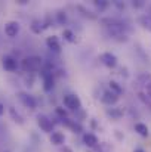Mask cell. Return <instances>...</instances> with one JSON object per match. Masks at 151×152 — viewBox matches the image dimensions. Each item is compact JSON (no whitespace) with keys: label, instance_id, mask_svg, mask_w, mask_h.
I'll use <instances>...</instances> for the list:
<instances>
[{"label":"cell","instance_id":"18","mask_svg":"<svg viewBox=\"0 0 151 152\" xmlns=\"http://www.w3.org/2000/svg\"><path fill=\"white\" fill-rule=\"evenodd\" d=\"M139 22H141V25L145 28V30H148L151 33V15H144V16H141L139 18Z\"/></svg>","mask_w":151,"mask_h":152},{"label":"cell","instance_id":"27","mask_svg":"<svg viewBox=\"0 0 151 152\" xmlns=\"http://www.w3.org/2000/svg\"><path fill=\"white\" fill-rule=\"evenodd\" d=\"M16 4H28V0H16Z\"/></svg>","mask_w":151,"mask_h":152},{"label":"cell","instance_id":"9","mask_svg":"<svg viewBox=\"0 0 151 152\" xmlns=\"http://www.w3.org/2000/svg\"><path fill=\"white\" fill-rule=\"evenodd\" d=\"M55 86V80H53V75L52 72H48V71H43V89L45 92H50Z\"/></svg>","mask_w":151,"mask_h":152},{"label":"cell","instance_id":"5","mask_svg":"<svg viewBox=\"0 0 151 152\" xmlns=\"http://www.w3.org/2000/svg\"><path fill=\"white\" fill-rule=\"evenodd\" d=\"M101 62L108 68H116L117 66V56L111 52H105L101 55Z\"/></svg>","mask_w":151,"mask_h":152},{"label":"cell","instance_id":"10","mask_svg":"<svg viewBox=\"0 0 151 152\" xmlns=\"http://www.w3.org/2000/svg\"><path fill=\"white\" fill-rule=\"evenodd\" d=\"M62 124L65 126V127H68L71 132H74V133H82L83 132V127L76 121V120H70V118H64L62 120Z\"/></svg>","mask_w":151,"mask_h":152},{"label":"cell","instance_id":"13","mask_svg":"<svg viewBox=\"0 0 151 152\" xmlns=\"http://www.w3.org/2000/svg\"><path fill=\"white\" fill-rule=\"evenodd\" d=\"M50 142H52L53 145H56V146L64 145V142H65L64 133H61V132H53V133L50 134Z\"/></svg>","mask_w":151,"mask_h":152},{"label":"cell","instance_id":"23","mask_svg":"<svg viewBox=\"0 0 151 152\" xmlns=\"http://www.w3.org/2000/svg\"><path fill=\"white\" fill-rule=\"evenodd\" d=\"M56 21H58V24L64 25V24L67 22V15H65V12H62V10L56 12Z\"/></svg>","mask_w":151,"mask_h":152},{"label":"cell","instance_id":"25","mask_svg":"<svg viewBox=\"0 0 151 152\" xmlns=\"http://www.w3.org/2000/svg\"><path fill=\"white\" fill-rule=\"evenodd\" d=\"M145 92H147V96H150L151 98V77L147 78V81H145Z\"/></svg>","mask_w":151,"mask_h":152},{"label":"cell","instance_id":"7","mask_svg":"<svg viewBox=\"0 0 151 152\" xmlns=\"http://www.w3.org/2000/svg\"><path fill=\"white\" fill-rule=\"evenodd\" d=\"M1 65H3V68L6 69V71H15L16 68H18V62H16V59L13 58V56H3V59H1Z\"/></svg>","mask_w":151,"mask_h":152},{"label":"cell","instance_id":"14","mask_svg":"<svg viewBox=\"0 0 151 152\" xmlns=\"http://www.w3.org/2000/svg\"><path fill=\"white\" fill-rule=\"evenodd\" d=\"M135 132H136L139 136H142V137H147V136L150 134L148 127H147V124H144V123H136V124H135Z\"/></svg>","mask_w":151,"mask_h":152},{"label":"cell","instance_id":"24","mask_svg":"<svg viewBox=\"0 0 151 152\" xmlns=\"http://www.w3.org/2000/svg\"><path fill=\"white\" fill-rule=\"evenodd\" d=\"M107 114H108V115H111L113 118H120L123 112H122L120 109H119V111H117V109H111V111L108 109V111H107Z\"/></svg>","mask_w":151,"mask_h":152},{"label":"cell","instance_id":"2","mask_svg":"<svg viewBox=\"0 0 151 152\" xmlns=\"http://www.w3.org/2000/svg\"><path fill=\"white\" fill-rule=\"evenodd\" d=\"M62 102H64V106L67 108V111H76L77 112L79 109H82V101L76 95H65Z\"/></svg>","mask_w":151,"mask_h":152},{"label":"cell","instance_id":"21","mask_svg":"<svg viewBox=\"0 0 151 152\" xmlns=\"http://www.w3.org/2000/svg\"><path fill=\"white\" fill-rule=\"evenodd\" d=\"M55 112H56V115H58L61 120L68 118V111H67L65 108H62V106H56V108H55Z\"/></svg>","mask_w":151,"mask_h":152},{"label":"cell","instance_id":"12","mask_svg":"<svg viewBox=\"0 0 151 152\" xmlns=\"http://www.w3.org/2000/svg\"><path fill=\"white\" fill-rule=\"evenodd\" d=\"M83 143L89 148H95V146H98L99 142H98V137L94 133H85L83 134Z\"/></svg>","mask_w":151,"mask_h":152},{"label":"cell","instance_id":"4","mask_svg":"<svg viewBox=\"0 0 151 152\" xmlns=\"http://www.w3.org/2000/svg\"><path fill=\"white\" fill-rule=\"evenodd\" d=\"M19 28H21V27H19V22H16V21H9V22L4 25V34H6L7 37L13 39V37L18 36Z\"/></svg>","mask_w":151,"mask_h":152},{"label":"cell","instance_id":"28","mask_svg":"<svg viewBox=\"0 0 151 152\" xmlns=\"http://www.w3.org/2000/svg\"><path fill=\"white\" fill-rule=\"evenodd\" d=\"M3 114H4V105L0 103V115H3Z\"/></svg>","mask_w":151,"mask_h":152},{"label":"cell","instance_id":"26","mask_svg":"<svg viewBox=\"0 0 151 152\" xmlns=\"http://www.w3.org/2000/svg\"><path fill=\"white\" fill-rule=\"evenodd\" d=\"M132 6H133V7H136V9H139V7H144V6H145V3H144L142 0H138V1H133V3H132Z\"/></svg>","mask_w":151,"mask_h":152},{"label":"cell","instance_id":"3","mask_svg":"<svg viewBox=\"0 0 151 152\" xmlns=\"http://www.w3.org/2000/svg\"><path fill=\"white\" fill-rule=\"evenodd\" d=\"M37 124H39V127H40L45 133H50V134L53 133V123L50 121L46 115L39 114V115H37Z\"/></svg>","mask_w":151,"mask_h":152},{"label":"cell","instance_id":"19","mask_svg":"<svg viewBox=\"0 0 151 152\" xmlns=\"http://www.w3.org/2000/svg\"><path fill=\"white\" fill-rule=\"evenodd\" d=\"M108 4H110V3H108L107 0H95V1H94V6H95L99 12L105 10V9L108 7Z\"/></svg>","mask_w":151,"mask_h":152},{"label":"cell","instance_id":"17","mask_svg":"<svg viewBox=\"0 0 151 152\" xmlns=\"http://www.w3.org/2000/svg\"><path fill=\"white\" fill-rule=\"evenodd\" d=\"M108 84H110V90H111L113 93H116V95H119V96H120V95L123 93V87H122V86H120V84H119L117 81L111 80V81H110Z\"/></svg>","mask_w":151,"mask_h":152},{"label":"cell","instance_id":"1","mask_svg":"<svg viewBox=\"0 0 151 152\" xmlns=\"http://www.w3.org/2000/svg\"><path fill=\"white\" fill-rule=\"evenodd\" d=\"M43 66V59L40 56H28L22 61V68L25 72H36L40 71Z\"/></svg>","mask_w":151,"mask_h":152},{"label":"cell","instance_id":"6","mask_svg":"<svg viewBox=\"0 0 151 152\" xmlns=\"http://www.w3.org/2000/svg\"><path fill=\"white\" fill-rule=\"evenodd\" d=\"M18 99L22 102V105H24V106H27V108H30V109H34V108H36V105H37L36 99H34L31 95L24 93V92H19V93H18Z\"/></svg>","mask_w":151,"mask_h":152},{"label":"cell","instance_id":"15","mask_svg":"<svg viewBox=\"0 0 151 152\" xmlns=\"http://www.w3.org/2000/svg\"><path fill=\"white\" fill-rule=\"evenodd\" d=\"M30 28H31V31H33L34 34H40V33L43 31V28H45V24H43L40 19H34V21L31 22Z\"/></svg>","mask_w":151,"mask_h":152},{"label":"cell","instance_id":"29","mask_svg":"<svg viewBox=\"0 0 151 152\" xmlns=\"http://www.w3.org/2000/svg\"><path fill=\"white\" fill-rule=\"evenodd\" d=\"M133 152H145V151H144V149H135Z\"/></svg>","mask_w":151,"mask_h":152},{"label":"cell","instance_id":"22","mask_svg":"<svg viewBox=\"0 0 151 152\" xmlns=\"http://www.w3.org/2000/svg\"><path fill=\"white\" fill-rule=\"evenodd\" d=\"M77 9H79L80 12H83V15H85L86 18H91V19H95V18H96V15H95L94 12H91L89 9H86V7H83V6H77Z\"/></svg>","mask_w":151,"mask_h":152},{"label":"cell","instance_id":"11","mask_svg":"<svg viewBox=\"0 0 151 152\" xmlns=\"http://www.w3.org/2000/svg\"><path fill=\"white\" fill-rule=\"evenodd\" d=\"M46 46H48L52 52H56V53L61 52V43H59V40H58L56 36H50V37L46 39Z\"/></svg>","mask_w":151,"mask_h":152},{"label":"cell","instance_id":"16","mask_svg":"<svg viewBox=\"0 0 151 152\" xmlns=\"http://www.w3.org/2000/svg\"><path fill=\"white\" fill-rule=\"evenodd\" d=\"M9 114H10V117H12V120L15 121V123H18V124H24V118H22V115L18 112V111H15V108H9Z\"/></svg>","mask_w":151,"mask_h":152},{"label":"cell","instance_id":"8","mask_svg":"<svg viewBox=\"0 0 151 152\" xmlns=\"http://www.w3.org/2000/svg\"><path fill=\"white\" fill-rule=\"evenodd\" d=\"M119 98H120L119 95L113 93L111 90H107V92L102 93V98H101V99H102V102H104L105 105H110V106H111V105H114V103L119 102Z\"/></svg>","mask_w":151,"mask_h":152},{"label":"cell","instance_id":"20","mask_svg":"<svg viewBox=\"0 0 151 152\" xmlns=\"http://www.w3.org/2000/svg\"><path fill=\"white\" fill-rule=\"evenodd\" d=\"M62 37H64V40H67V42H70V43L74 42V33H73L71 30H68V28H65V30L62 31Z\"/></svg>","mask_w":151,"mask_h":152}]
</instances>
